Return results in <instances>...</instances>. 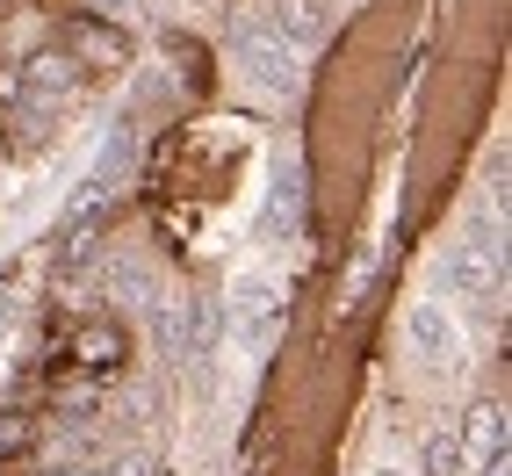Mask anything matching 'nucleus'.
<instances>
[{
    "label": "nucleus",
    "mask_w": 512,
    "mask_h": 476,
    "mask_svg": "<svg viewBox=\"0 0 512 476\" xmlns=\"http://www.w3.org/2000/svg\"><path fill=\"white\" fill-rule=\"evenodd\" d=\"M404 347H412V361L433 368V376H462L469 368V332H462L448 296H419L412 311H404Z\"/></svg>",
    "instance_id": "1"
},
{
    "label": "nucleus",
    "mask_w": 512,
    "mask_h": 476,
    "mask_svg": "<svg viewBox=\"0 0 512 476\" xmlns=\"http://www.w3.org/2000/svg\"><path fill=\"white\" fill-rule=\"evenodd\" d=\"M231 51H238V73H246L267 101H289L296 94V80H303V58L267 29V15H246L238 22V37H231Z\"/></svg>",
    "instance_id": "2"
},
{
    "label": "nucleus",
    "mask_w": 512,
    "mask_h": 476,
    "mask_svg": "<svg viewBox=\"0 0 512 476\" xmlns=\"http://www.w3.org/2000/svg\"><path fill=\"white\" fill-rule=\"evenodd\" d=\"M282 325V282H275V267L253 260V267H238V282H231V339L246 354H260L267 339H275Z\"/></svg>",
    "instance_id": "3"
},
{
    "label": "nucleus",
    "mask_w": 512,
    "mask_h": 476,
    "mask_svg": "<svg viewBox=\"0 0 512 476\" xmlns=\"http://www.w3.org/2000/svg\"><path fill=\"white\" fill-rule=\"evenodd\" d=\"M440 289H448V303H498L505 289V238H462V246L448 253V275H440Z\"/></svg>",
    "instance_id": "4"
},
{
    "label": "nucleus",
    "mask_w": 512,
    "mask_h": 476,
    "mask_svg": "<svg viewBox=\"0 0 512 476\" xmlns=\"http://www.w3.org/2000/svg\"><path fill=\"white\" fill-rule=\"evenodd\" d=\"M260 231L275 238V246H289V238L303 231V166H296V152H282L275 166H267V202H260Z\"/></svg>",
    "instance_id": "5"
},
{
    "label": "nucleus",
    "mask_w": 512,
    "mask_h": 476,
    "mask_svg": "<svg viewBox=\"0 0 512 476\" xmlns=\"http://www.w3.org/2000/svg\"><path fill=\"white\" fill-rule=\"evenodd\" d=\"M267 29L296 51V58H311L318 44H325V0H267Z\"/></svg>",
    "instance_id": "6"
},
{
    "label": "nucleus",
    "mask_w": 512,
    "mask_h": 476,
    "mask_svg": "<svg viewBox=\"0 0 512 476\" xmlns=\"http://www.w3.org/2000/svg\"><path fill=\"white\" fill-rule=\"evenodd\" d=\"M462 440V455H476V462H484V455H498L505 448V404H469V433H455Z\"/></svg>",
    "instance_id": "7"
},
{
    "label": "nucleus",
    "mask_w": 512,
    "mask_h": 476,
    "mask_svg": "<svg viewBox=\"0 0 512 476\" xmlns=\"http://www.w3.org/2000/svg\"><path fill=\"white\" fill-rule=\"evenodd\" d=\"M462 469H469L462 440H455L448 426H433V433L419 440V476H462Z\"/></svg>",
    "instance_id": "8"
},
{
    "label": "nucleus",
    "mask_w": 512,
    "mask_h": 476,
    "mask_svg": "<svg viewBox=\"0 0 512 476\" xmlns=\"http://www.w3.org/2000/svg\"><path fill=\"white\" fill-rule=\"evenodd\" d=\"M109 289H116V296H130V303H152V282H145V267H138V260H116Z\"/></svg>",
    "instance_id": "9"
},
{
    "label": "nucleus",
    "mask_w": 512,
    "mask_h": 476,
    "mask_svg": "<svg viewBox=\"0 0 512 476\" xmlns=\"http://www.w3.org/2000/svg\"><path fill=\"white\" fill-rule=\"evenodd\" d=\"M101 476H152V455H123V462H109Z\"/></svg>",
    "instance_id": "10"
},
{
    "label": "nucleus",
    "mask_w": 512,
    "mask_h": 476,
    "mask_svg": "<svg viewBox=\"0 0 512 476\" xmlns=\"http://www.w3.org/2000/svg\"><path fill=\"white\" fill-rule=\"evenodd\" d=\"M476 476H505V448H498V455H484V462H476Z\"/></svg>",
    "instance_id": "11"
},
{
    "label": "nucleus",
    "mask_w": 512,
    "mask_h": 476,
    "mask_svg": "<svg viewBox=\"0 0 512 476\" xmlns=\"http://www.w3.org/2000/svg\"><path fill=\"white\" fill-rule=\"evenodd\" d=\"M375 476H404V469H375Z\"/></svg>",
    "instance_id": "12"
}]
</instances>
